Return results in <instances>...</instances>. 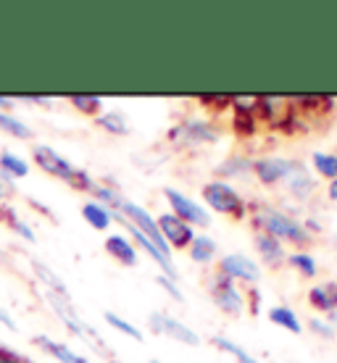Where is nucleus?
<instances>
[{
    "label": "nucleus",
    "mask_w": 337,
    "mask_h": 363,
    "mask_svg": "<svg viewBox=\"0 0 337 363\" xmlns=\"http://www.w3.org/2000/svg\"><path fill=\"white\" fill-rule=\"evenodd\" d=\"M148 324H150V332H155V335H164V337H169V340H177V342H182V345H192V347L201 345L198 332L190 329L187 324H182L179 318L166 316V313H153V316L148 318Z\"/></svg>",
    "instance_id": "nucleus-7"
},
{
    "label": "nucleus",
    "mask_w": 337,
    "mask_h": 363,
    "mask_svg": "<svg viewBox=\"0 0 337 363\" xmlns=\"http://www.w3.org/2000/svg\"><path fill=\"white\" fill-rule=\"evenodd\" d=\"M92 195L98 200L101 206H106L109 211H114V213H118L121 211V206H124V198H121V192L116 190V187H109V184H101V182H95V187H92Z\"/></svg>",
    "instance_id": "nucleus-24"
},
{
    "label": "nucleus",
    "mask_w": 337,
    "mask_h": 363,
    "mask_svg": "<svg viewBox=\"0 0 337 363\" xmlns=\"http://www.w3.org/2000/svg\"><path fill=\"white\" fill-rule=\"evenodd\" d=\"M69 106L74 111L84 113V116H98V113H103V98H98V95H72Z\"/></svg>",
    "instance_id": "nucleus-28"
},
{
    "label": "nucleus",
    "mask_w": 337,
    "mask_h": 363,
    "mask_svg": "<svg viewBox=\"0 0 337 363\" xmlns=\"http://www.w3.org/2000/svg\"><path fill=\"white\" fill-rule=\"evenodd\" d=\"M292 111L290 100L287 98H272V95H258V113L266 121H274L277 127L282 124V118Z\"/></svg>",
    "instance_id": "nucleus-16"
},
{
    "label": "nucleus",
    "mask_w": 337,
    "mask_h": 363,
    "mask_svg": "<svg viewBox=\"0 0 337 363\" xmlns=\"http://www.w3.org/2000/svg\"><path fill=\"white\" fill-rule=\"evenodd\" d=\"M0 132L11 135L13 140H21V143L35 140V132L29 129V124H24V121L18 116H13V113H0Z\"/></svg>",
    "instance_id": "nucleus-21"
},
{
    "label": "nucleus",
    "mask_w": 337,
    "mask_h": 363,
    "mask_svg": "<svg viewBox=\"0 0 337 363\" xmlns=\"http://www.w3.org/2000/svg\"><path fill=\"white\" fill-rule=\"evenodd\" d=\"M253 242H255L258 255H261V261H264L266 266L287 264V250H284V242H280L277 237L266 235V232H258V235L253 237Z\"/></svg>",
    "instance_id": "nucleus-12"
},
{
    "label": "nucleus",
    "mask_w": 337,
    "mask_h": 363,
    "mask_svg": "<svg viewBox=\"0 0 337 363\" xmlns=\"http://www.w3.org/2000/svg\"><path fill=\"white\" fill-rule=\"evenodd\" d=\"M18 103H27V106H50L55 98H50V95H18Z\"/></svg>",
    "instance_id": "nucleus-39"
},
{
    "label": "nucleus",
    "mask_w": 337,
    "mask_h": 363,
    "mask_svg": "<svg viewBox=\"0 0 337 363\" xmlns=\"http://www.w3.org/2000/svg\"><path fill=\"white\" fill-rule=\"evenodd\" d=\"M43 353H48L53 361L58 363H90L84 355H77L69 345H64V342H58V340H50V337L45 335H37L35 340H32Z\"/></svg>",
    "instance_id": "nucleus-13"
},
{
    "label": "nucleus",
    "mask_w": 337,
    "mask_h": 363,
    "mask_svg": "<svg viewBox=\"0 0 337 363\" xmlns=\"http://www.w3.org/2000/svg\"><path fill=\"white\" fill-rule=\"evenodd\" d=\"M219 274H224L232 281H248L255 284L261 279V266L255 264L253 258H248L243 253H229L224 258H219Z\"/></svg>",
    "instance_id": "nucleus-9"
},
{
    "label": "nucleus",
    "mask_w": 337,
    "mask_h": 363,
    "mask_svg": "<svg viewBox=\"0 0 337 363\" xmlns=\"http://www.w3.org/2000/svg\"><path fill=\"white\" fill-rule=\"evenodd\" d=\"M0 221H3L6 227H11V232H13V235H18L21 240H27V242H35V240H37L32 224H27V221L18 216L13 208H9V206H0Z\"/></svg>",
    "instance_id": "nucleus-20"
},
{
    "label": "nucleus",
    "mask_w": 337,
    "mask_h": 363,
    "mask_svg": "<svg viewBox=\"0 0 337 363\" xmlns=\"http://www.w3.org/2000/svg\"><path fill=\"white\" fill-rule=\"evenodd\" d=\"M198 100L203 106H214V111L229 108V95H201Z\"/></svg>",
    "instance_id": "nucleus-37"
},
{
    "label": "nucleus",
    "mask_w": 337,
    "mask_h": 363,
    "mask_svg": "<svg viewBox=\"0 0 337 363\" xmlns=\"http://www.w3.org/2000/svg\"><path fill=\"white\" fill-rule=\"evenodd\" d=\"M287 184H290V192L295 195V198L306 200L314 192V179H311V174L303 169L301 164H295V169L290 172V177H287Z\"/></svg>",
    "instance_id": "nucleus-22"
},
{
    "label": "nucleus",
    "mask_w": 337,
    "mask_h": 363,
    "mask_svg": "<svg viewBox=\"0 0 337 363\" xmlns=\"http://www.w3.org/2000/svg\"><path fill=\"white\" fill-rule=\"evenodd\" d=\"M295 169V161H287V158H280V155H266V158H255L250 172L255 174V179L266 184V187H274L290 177V172Z\"/></svg>",
    "instance_id": "nucleus-10"
},
{
    "label": "nucleus",
    "mask_w": 337,
    "mask_h": 363,
    "mask_svg": "<svg viewBox=\"0 0 337 363\" xmlns=\"http://www.w3.org/2000/svg\"><path fill=\"white\" fill-rule=\"evenodd\" d=\"M32 269L37 272V279L45 284V292H55V295H69L66 284L61 281V277L50 269V266L40 264V261H32Z\"/></svg>",
    "instance_id": "nucleus-25"
},
{
    "label": "nucleus",
    "mask_w": 337,
    "mask_h": 363,
    "mask_svg": "<svg viewBox=\"0 0 337 363\" xmlns=\"http://www.w3.org/2000/svg\"><path fill=\"white\" fill-rule=\"evenodd\" d=\"M309 303L321 313L335 316L337 311V281H327V284H316L309 290Z\"/></svg>",
    "instance_id": "nucleus-14"
},
{
    "label": "nucleus",
    "mask_w": 337,
    "mask_h": 363,
    "mask_svg": "<svg viewBox=\"0 0 337 363\" xmlns=\"http://www.w3.org/2000/svg\"><path fill=\"white\" fill-rule=\"evenodd\" d=\"M311 164H314V169H316L319 177H324V179H329V182L337 179V155L314 150V153H311Z\"/></svg>",
    "instance_id": "nucleus-27"
},
{
    "label": "nucleus",
    "mask_w": 337,
    "mask_h": 363,
    "mask_svg": "<svg viewBox=\"0 0 337 363\" xmlns=\"http://www.w3.org/2000/svg\"><path fill=\"white\" fill-rule=\"evenodd\" d=\"M211 298L216 303V308L224 311L227 316H243L245 313V298H243V292L237 290L235 281L227 279L219 272L211 279Z\"/></svg>",
    "instance_id": "nucleus-4"
},
{
    "label": "nucleus",
    "mask_w": 337,
    "mask_h": 363,
    "mask_svg": "<svg viewBox=\"0 0 337 363\" xmlns=\"http://www.w3.org/2000/svg\"><path fill=\"white\" fill-rule=\"evenodd\" d=\"M258 308H261V295H258V292H250V311H253V313H258Z\"/></svg>",
    "instance_id": "nucleus-44"
},
{
    "label": "nucleus",
    "mask_w": 337,
    "mask_h": 363,
    "mask_svg": "<svg viewBox=\"0 0 337 363\" xmlns=\"http://www.w3.org/2000/svg\"><path fill=\"white\" fill-rule=\"evenodd\" d=\"M250 166H253V161H248L243 155H229L227 161L216 169V174L219 177H243L245 172H250Z\"/></svg>",
    "instance_id": "nucleus-30"
},
{
    "label": "nucleus",
    "mask_w": 337,
    "mask_h": 363,
    "mask_svg": "<svg viewBox=\"0 0 337 363\" xmlns=\"http://www.w3.org/2000/svg\"><path fill=\"white\" fill-rule=\"evenodd\" d=\"M187 250H190V258L195 264H211L216 258V242L209 235H195Z\"/></svg>",
    "instance_id": "nucleus-23"
},
{
    "label": "nucleus",
    "mask_w": 337,
    "mask_h": 363,
    "mask_svg": "<svg viewBox=\"0 0 337 363\" xmlns=\"http://www.w3.org/2000/svg\"><path fill=\"white\" fill-rule=\"evenodd\" d=\"M219 137V127L211 121H203V118H190L182 127H174L169 132V140L177 145H206V143H216Z\"/></svg>",
    "instance_id": "nucleus-5"
},
{
    "label": "nucleus",
    "mask_w": 337,
    "mask_h": 363,
    "mask_svg": "<svg viewBox=\"0 0 337 363\" xmlns=\"http://www.w3.org/2000/svg\"><path fill=\"white\" fill-rule=\"evenodd\" d=\"M148 363H161V361H155V358H153V361H148Z\"/></svg>",
    "instance_id": "nucleus-47"
},
{
    "label": "nucleus",
    "mask_w": 337,
    "mask_h": 363,
    "mask_svg": "<svg viewBox=\"0 0 337 363\" xmlns=\"http://www.w3.org/2000/svg\"><path fill=\"white\" fill-rule=\"evenodd\" d=\"M327 195H329V200H335V203H337V179H332V182H329V190H327Z\"/></svg>",
    "instance_id": "nucleus-45"
},
{
    "label": "nucleus",
    "mask_w": 337,
    "mask_h": 363,
    "mask_svg": "<svg viewBox=\"0 0 337 363\" xmlns=\"http://www.w3.org/2000/svg\"><path fill=\"white\" fill-rule=\"evenodd\" d=\"M309 327L314 329L319 337H324V340H332V337H335V327H332V324H327L324 318H311Z\"/></svg>",
    "instance_id": "nucleus-36"
},
{
    "label": "nucleus",
    "mask_w": 337,
    "mask_h": 363,
    "mask_svg": "<svg viewBox=\"0 0 337 363\" xmlns=\"http://www.w3.org/2000/svg\"><path fill=\"white\" fill-rule=\"evenodd\" d=\"M211 342L219 347V350H224V353H229L232 358H237L240 363H261L255 355H250L245 350V347H240L237 342H232V340H227V337H221V335H216V337H211Z\"/></svg>",
    "instance_id": "nucleus-29"
},
{
    "label": "nucleus",
    "mask_w": 337,
    "mask_h": 363,
    "mask_svg": "<svg viewBox=\"0 0 337 363\" xmlns=\"http://www.w3.org/2000/svg\"><path fill=\"white\" fill-rule=\"evenodd\" d=\"M106 321H109L111 327L116 329V332H121V335H127V337H132V340H143V332L132 324V321H127V318H121V316H116L114 311H106Z\"/></svg>",
    "instance_id": "nucleus-32"
},
{
    "label": "nucleus",
    "mask_w": 337,
    "mask_h": 363,
    "mask_svg": "<svg viewBox=\"0 0 337 363\" xmlns=\"http://www.w3.org/2000/svg\"><path fill=\"white\" fill-rule=\"evenodd\" d=\"M229 106L235 108L240 116H255L258 113V95H232Z\"/></svg>",
    "instance_id": "nucleus-31"
},
{
    "label": "nucleus",
    "mask_w": 337,
    "mask_h": 363,
    "mask_svg": "<svg viewBox=\"0 0 337 363\" xmlns=\"http://www.w3.org/2000/svg\"><path fill=\"white\" fill-rule=\"evenodd\" d=\"M118 213L127 218L132 227L140 229V232H143V235H145L148 240H150V242H153V245L166 255V258H172V247L166 245V240L161 237V229H158V224H155V218L150 216L143 206H137V203H132V200H124V206H121Z\"/></svg>",
    "instance_id": "nucleus-3"
},
{
    "label": "nucleus",
    "mask_w": 337,
    "mask_h": 363,
    "mask_svg": "<svg viewBox=\"0 0 337 363\" xmlns=\"http://www.w3.org/2000/svg\"><path fill=\"white\" fill-rule=\"evenodd\" d=\"M0 264H9V258H6V253L0 250Z\"/></svg>",
    "instance_id": "nucleus-46"
},
{
    "label": "nucleus",
    "mask_w": 337,
    "mask_h": 363,
    "mask_svg": "<svg viewBox=\"0 0 337 363\" xmlns=\"http://www.w3.org/2000/svg\"><path fill=\"white\" fill-rule=\"evenodd\" d=\"M13 103H16L13 98H9V95H0V113H11Z\"/></svg>",
    "instance_id": "nucleus-43"
},
{
    "label": "nucleus",
    "mask_w": 337,
    "mask_h": 363,
    "mask_svg": "<svg viewBox=\"0 0 337 363\" xmlns=\"http://www.w3.org/2000/svg\"><path fill=\"white\" fill-rule=\"evenodd\" d=\"M72 187H74V190L90 192L92 187H95V179H92V177H90V172H84V169H74Z\"/></svg>",
    "instance_id": "nucleus-34"
},
{
    "label": "nucleus",
    "mask_w": 337,
    "mask_h": 363,
    "mask_svg": "<svg viewBox=\"0 0 337 363\" xmlns=\"http://www.w3.org/2000/svg\"><path fill=\"white\" fill-rule=\"evenodd\" d=\"M269 318H272V324L287 329V332H292V335H301L303 332V324L298 321L295 311L287 308V306H277V308H272L269 311Z\"/></svg>",
    "instance_id": "nucleus-26"
},
{
    "label": "nucleus",
    "mask_w": 337,
    "mask_h": 363,
    "mask_svg": "<svg viewBox=\"0 0 337 363\" xmlns=\"http://www.w3.org/2000/svg\"><path fill=\"white\" fill-rule=\"evenodd\" d=\"M250 218H253V227L258 229V232H266V235L277 237L280 242H292L295 247H303L314 240L311 232L303 227L301 221H295L292 216H287L284 211L274 208V206L258 203V206H253V211H250Z\"/></svg>",
    "instance_id": "nucleus-1"
},
{
    "label": "nucleus",
    "mask_w": 337,
    "mask_h": 363,
    "mask_svg": "<svg viewBox=\"0 0 337 363\" xmlns=\"http://www.w3.org/2000/svg\"><path fill=\"white\" fill-rule=\"evenodd\" d=\"M0 327H6V329H11V332H16L18 329V324L11 318V313H6V311L0 308Z\"/></svg>",
    "instance_id": "nucleus-42"
},
{
    "label": "nucleus",
    "mask_w": 337,
    "mask_h": 363,
    "mask_svg": "<svg viewBox=\"0 0 337 363\" xmlns=\"http://www.w3.org/2000/svg\"><path fill=\"white\" fill-rule=\"evenodd\" d=\"M0 174H3V177H9L11 182L27 179V177H29L27 158L11 153V150H3V153H0Z\"/></svg>",
    "instance_id": "nucleus-18"
},
{
    "label": "nucleus",
    "mask_w": 337,
    "mask_h": 363,
    "mask_svg": "<svg viewBox=\"0 0 337 363\" xmlns=\"http://www.w3.org/2000/svg\"><path fill=\"white\" fill-rule=\"evenodd\" d=\"M95 124H98L103 132H109V135H116V137L129 135V121L121 111H103V113L95 116Z\"/></svg>",
    "instance_id": "nucleus-19"
},
{
    "label": "nucleus",
    "mask_w": 337,
    "mask_h": 363,
    "mask_svg": "<svg viewBox=\"0 0 337 363\" xmlns=\"http://www.w3.org/2000/svg\"><path fill=\"white\" fill-rule=\"evenodd\" d=\"M201 195L211 208L216 211V213H224V216H232V218H243L248 213L245 200L240 198V192H237L235 187L224 179L206 182Z\"/></svg>",
    "instance_id": "nucleus-2"
},
{
    "label": "nucleus",
    "mask_w": 337,
    "mask_h": 363,
    "mask_svg": "<svg viewBox=\"0 0 337 363\" xmlns=\"http://www.w3.org/2000/svg\"><path fill=\"white\" fill-rule=\"evenodd\" d=\"M164 198L169 200L174 216L182 218L184 224H190V227H203V229L211 227V216L206 213V208H203V206H198L192 198L182 195V192L174 190V187H166Z\"/></svg>",
    "instance_id": "nucleus-6"
},
{
    "label": "nucleus",
    "mask_w": 337,
    "mask_h": 363,
    "mask_svg": "<svg viewBox=\"0 0 337 363\" xmlns=\"http://www.w3.org/2000/svg\"><path fill=\"white\" fill-rule=\"evenodd\" d=\"M155 224L161 229V237L166 240L169 247H177V250H184L190 247V242L195 240V232H192L190 224H184L182 218H177L174 213H164V216L155 218Z\"/></svg>",
    "instance_id": "nucleus-11"
},
{
    "label": "nucleus",
    "mask_w": 337,
    "mask_h": 363,
    "mask_svg": "<svg viewBox=\"0 0 337 363\" xmlns=\"http://www.w3.org/2000/svg\"><path fill=\"white\" fill-rule=\"evenodd\" d=\"M24 363H32V361H24Z\"/></svg>",
    "instance_id": "nucleus-48"
},
{
    "label": "nucleus",
    "mask_w": 337,
    "mask_h": 363,
    "mask_svg": "<svg viewBox=\"0 0 337 363\" xmlns=\"http://www.w3.org/2000/svg\"><path fill=\"white\" fill-rule=\"evenodd\" d=\"M232 127H235L237 135H253L255 132V116H240V113H235Z\"/></svg>",
    "instance_id": "nucleus-35"
},
{
    "label": "nucleus",
    "mask_w": 337,
    "mask_h": 363,
    "mask_svg": "<svg viewBox=\"0 0 337 363\" xmlns=\"http://www.w3.org/2000/svg\"><path fill=\"white\" fill-rule=\"evenodd\" d=\"M32 161H35L37 169H43L45 174L55 177V179L72 184V177H74V169H77V166L69 164L64 155L55 153L50 145H32Z\"/></svg>",
    "instance_id": "nucleus-8"
},
{
    "label": "nucleus",
    "mask_w": 337,
    "mask_h": 363,
    "mask_svg": "<svg viewBox=\"0 0 337 363\" xmlns=\"http://www.w3.org/2000/svg\"><path fill=\"white\" fill-rule=\"evenodd\" d=\"M106 253L118 261L121 266H137V247L129 242L124 235H109L106 237Z\"/></svg>",
    "instance_id": "nucleus-15"
},
{
    "label": "nucleus",
    "mask_w": 337,
    "mask_h": 363,
    "mask_svg": "<svg viewBox=\"0 0 337 363\" xmlns=\"http://www.w3.org/2000/svg\"><path fill=\"white\" fill-rule=\"evenodd\" d=\"M9 195H13V182H11L9 177H3V174H0V203H3V200H9Z\"/></svg>",
    "instance_id": "nucleus-41"
},
{
    "label": "nucleus",
    "mask_w": 337,
    "mask_h": 363,
    "mask_svg": "<svg viewBox=\"0 0 337 363\" xmlns=\"http://www.w3.org/2000/svg\"><path fill=\"white\" fill-rule=\"evenodd\" d=\"M155 281H158V284H161V287H164V290L169 292V295H172L177 303H182V300H184L182 298V290H179V287H177V281H172L169 277H158Z\"/></svg>",
    "instance_id": "nucleus-38"
},
{
    "label": "nucleus",
    "mask_w": 337,
    "mask_h": 363,
    "mask_svg": "<svg viewBox=\"0 0 337 363\" xmlns=\"http://www.w3.org/2000/svg\"><path fill=\"white\" fill-rule=\"evenodd\" d=\"M82 218L95 229V232H109L111 224H114V211L101 206L98 200H87L82 206Z\"/></svg>",
    "instance_id": "nucleus-17"
},
{
    "label": "nucleus",
    "mask_w": 337,
    "mask_h": 363,
    "mask_svg": "<svg viewBox=\"0 0 337 363\" xmlns=\"http://www.w3.org/2000/svg\"><path fill=\"white\" fill-rule=\"evenodd\" d=\"M287 264L290 266H295L298 272L303 274V277H316V261H314V255H309V253H292V255H287Z\"/></svg>",
    "instance_id": "nucleus-33"
},
{
    "label": "nucleus",
    "mask_w": 337,
    "mask_h": 363,
    "mask_svg": "<svg viewBox=\"0 0 337 363\" xmlns=\"http://www.w3.org/2000/svg\"><path fill=\"white\" fill-rule=\"evenodd\" d=\"M27 358L16 350H11V347H3L0 345V363H24Z\"/></svg>",
    "instance_id": "nucleus-40"
}]
</instances>
